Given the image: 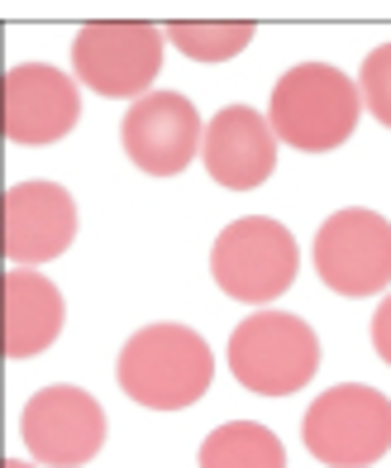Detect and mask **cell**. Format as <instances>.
I'll return each mask as SVG.
<instances>
[{
  "instance_id": "4",
  "label": "cell",
  "mask_w": 391,
  "mask_h": 468,
  "mask_svg": "<svg viewBox=\"0 0 391 468\" xmlns=\"http://www.w3.org/2000/svg\"><path fill=\"white\" fill-rule=\"evenodd\" d=\"M301 440L324 468H373L391 450V401L367 382H339L306 407Z\"/></svg>"
},
{
  "instance_id": "10",
  "label": "cell",
  "mask_w": 391,
  "mask_h": 468,
  "mask_svg": "<svg viewBox=\"0 0 391 468\" xmlns=\"http://www.w3.org/2000/svg\"><path fill=\"white\" fill-rule=\"evenodd\" d=\"M77 239V201L58 182H15L0 201V253L10 268H38Z\"/></svg>"
},
{
  "instance_id": "9",
  "label": "cell",
  "mask_w": 391,
  "mask_h": 468,
  "mask_svg": "<svg viewBox=\"0 0 391 468\" xmlns=\"http://www.w3.org/2000/svg\"><path fill=\"white\" fill-rule=\"evenodd\" d=\"M81 115L77 81L48 62H19L0 81V134L19 148H43L72 134Z\"/></svg>"
},
{
  "instance_id": "2",
  "label": "cell",
  "mask_w": 391,
  "mask_h": 468,
  "mask_svg": "<svg viewBox=\"0 0 391 468\" xmlns=\"http://www.w3.org/2000/svg\"><path fill=\"white\" fill-rule=\"evenodd\" d=\"M358 111L363 91L349 72L330 68V62H296L291 72L277 77L268 124L281 144L301 148V154H330L358 130Z\"/></svg>"
},
{
  "instance_id": "12",
  "label": "cell",
  "mask_w": 391,
  "mask_h": 468,
  "mask_svg": "<svg viewBox=\"0 0 391 468\" xmlns=\"http://www.w3.org/2000/svg\"><path fill=\"white\" fill-rule=\"evenodd\" d=\"M206 173L229 186V191H253L272 177L277 167V134L268 115H258L253 105H225L220 115H210L206 144H201Z\"/></svg>"
},
{
  "instance_id": "11",
  "label": "cell",
  "mask_w": 391,
  "mask_h": 468,
  "mask_svg": "<svg viewBox=\"0 0 391 468\" xmlns=\"http://www.w3.org/2000/svg\"><path fill=\"white\" fill-rule=\"evenodd\" d=\"M120 144L129 163L148 177H177L186 173V163L201 154L206 130L201 115L182 91H148L134 101L120 120Z\"/></svg>"
},
{
  "instance_id": "13",
  "label": "cell",
  "mask_w": 391,
  "mask_h": 468,
  "mask_svg": "<svg viewBox=\"0 0 391 468\" xmlns=\"http://www.w3.org/2000/svg\"><path fill=\"white\" fill-rule=\"evenodd\" d=\"M62 321H68V302L48 278H38L34 268L5 272V282H0V354L10 364L58 345Z\"/></svg>"
},
{
  "instance_id": "6",
  "label": "cell",
  "mask_w": 391,
  "mask_h": 468,
  "mask_svg": "<svg viewBox=\"0 0 391 468\" xmlns=\"http://www.w3.org/2000/svg\"><path fill=\"white\" fill-rule=\"evenodd\" d=\"M163 44L167 34L158 25H143V19H134V25H120V19L86 25L72 38V72L96 96L134 105L163 72Z\"/></svg>"
},
{
  "instance_id": "18",
  "label": "cell",
  "mask_w": 391,
  "mask_h": 468,
  "mask_svg": "<svg viewBox=\"0 0 391 468\" xmlns=\"http://www.w3.org/2000/svg\"><path fill=\"white\" fill-rule=\"evenodd\" d=\"M0 468H34V463H25V459H5V463H0Z\"/></svg>"
},
{
  "instance_id": "5",
  "label": "cell",
  "mask_w": 391,
  "mask_h": 468,
  "mask_svg": "<svg viewBox=\"0 0 391 468\" xmlns=\"http://www.w3.org/2000/svg\"><path fill=\"white\" fill-rule=\"evenodd\" d=\"M296 268H301V253H296L291 229L281 220L244 216L215 234L210 272H215V287L234 296V302L268 311V302H277L296 282Z\"/></svg>"
},
{
  "instance_id": "7",
  "label": "cell",
  "mask_w": 391,
  "mask_h": 468,
  "mask_svg": "<svg viewBox=\"0 0 391 468\" xmlns=\"http://www.w3.org/2000/svg\"><path fill=\"white\" fill-rule=\"evenodd\" d=\"M105 411L100 401L72 388V382H53V388H38L25 411H19V440L34 454V463L43 468H81L105 450Z\"/></svg>"
},
{
  "instance_id": "16",
  "label": "cell",
  "mask_w": 391,
  "mask_h": 468,
  "mask_svg": "<svg viewBox=\"0 0 391 468\" xmlns=\"http://www.w3.org/2000/svg\"><path fill=\"white\" fill-rule=\"evenodd\" d=\"M358 91H363L367 111H373L386 130H391V44H382V48H373V53L363 58Z\"/></svg>"
},
{
  "instance_id": "14",
  "label": "cell",
  "mask_w": 391,
  "mask_h": 468,
  "mask_svg": "<svg viewBox=\"0 0 391 468\" xmlns=\"http://www.w3.org/2000/svg\"><path fill=\"white\" fill-rule=\"evenodd\" d=\"M201 468H287V450L281 440L258 420H225L206 435L201 454H196Z\"/></svg>"
},
{
  "instance_id": "15",
  "label": "cell",
  "mask_w": 391,
  "mask_h": 468,
  "mask_svg": "<svg viewBox=\"0 0 391 468\" xmlns=\"http://www.w3.org/2000/svg\"><path fill=\"white\" fill-rule=\"evenodd\" d=\"M167 44L191 62H225L253 44V25L248 19H238V25H229V19H182V25H167Z\"/></svg>"
},
{
  "instance_id": "8",
  "label": "cell",
  "mask_w": 391,
  "mask_h": 468,
  "mask_svg": "<svg viewBox=\"0 0 391 468\" xmlns=\"http://www.w3.org/2000/svg\"><path fill=\"white\" fill-rule=\"evenodd\" d=\"M315 272L339 296H377L391 287V220L367 206L334 210L315 229Z\"/></svg>"
},
{
  "instance_id": "1",
  "label": "cell",
  "mask_w": 391,
  "mask_h": 468,
  "mask_svg": "<svg viewBox=\"0 0 391 468\" xmlns=\"http://www.w3.org/2000/svg\"><path fill=\"white\" fill-rule=\"evenodd\" d=\"M115 382L129 401H139L148 411H186L191 401L210 392L215 354L206 335H196L191 325L158 321L124 339L115 358Z\"/></svg>"
},
{
  "instance_id": "17",
  "label": "cell",
  "mask_w": 391,
  "mask_h": 468,
  "mask_svg": "<svg viewBox=\"0 0 391 468\" xmlns=\"http://www.w3.org/2000/svg\"><path fill=\"white\" fill-rule=\"evenodd\" d=\"M373 349H377L382 364L391 368V296H382L377 311H373Z\"/></svg>"
},
{
  "instance_id": "3",
  "label": "cell",
  "mask_w": 391,
  "mask_h": 468,
  "mask_svg": "<svg viewBox=\"0 0 391 468\" xmlns=\"http://www.w3.org/2000/svg\"><path fill=\"white\" fill-rule=\"evenodd\" d=\"M229 373L258 397H291L320 373V339L291 311H258L229 335Z\"/></svg>"
}]
</instances>
